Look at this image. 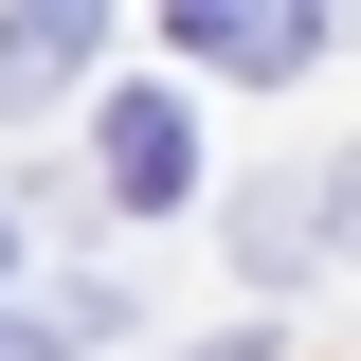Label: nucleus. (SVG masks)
I'll use <instances>...</instances> for the list:
<instances>
[{"label":"nucleus","mask_w":361,"mask_h":361,"mask_svg":"<svg viewBox=\"0 0 361 361\" xmlns=\"http://www.w3.org/2000/svg\"><path fill=\"white\" fill-rule=\"evenodd\" d=\"M180 54H199V73H253V90H289L325 54V18L307 0H180Z\"/></svg>","instance_id":"obj_1"},{"label":"nucleus","mask_w":361,"mask_h":361,"mask_svg":"<svg viewBox=\"0 0 361 361\" xmlns=\"http://www.w3.org/2000/svg\"><path fill=\"white\" fill-rule=\"evenodd\" d=\"M109 199H127V217L199 199V127H180V90H127V109H109Z\"/></svg>","instance_id":"obj_2"},{"label":"nucleus","mask_w":361,"mask_h":361,"mask_svg":"<svg viewBox=\"0 0 361 361\" xmlns=\"http://www.w3.org/2000/svg\"><path fill=\"white\" fill-rule=\"evenodd\" d=\"M90 54V0H18V18H0V73H73Z\"/></svg>","instance_id":"obj_3"},{"label":"nucleus","mask_w":361,"mask_h":361,"mask_svg":"<svg viewBox=\"0 0 361 361\" xmlns=\"http://www.w3.org/2000/svg\"><path fill=\"white\" fill-rule=\"evenodd\" d=\"M0 361H73V307H0Z\"/></svg>","instance_id":"obj_4"},{"label":"nucleus","mask_w":361,"mask_h":361,"mask_svg":"<svg viewBox=\"0 0 361 361\" xmlns=\"http://www.w3.org/2000/svg\"><path fill=\"white\" fill-rule=\"evenodd\" d=\"M307 235H325V253H361V145H343V180L307 199Z\"/></svg>","instance_id":"obj_5"},{"label":"nucleus","mask_w":361,"mask_h":361,"mask_svg":"<svg viewBox=\"0 0 361 361\" xmlns=\"http://www.w3.org/2000/svg\"><path fill=\"white\" fill-rule=\"evenodd\" d=\"M0 253H18V217H0Z\"/></svg>","instance_id":"obj_6"}]
</instances>
